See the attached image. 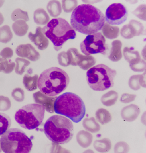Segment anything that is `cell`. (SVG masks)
<instances>
[{
	"label": "cell",
	"instance_id": "5b68a950",
	"mask_svg": "<svg viewBox=\"0 0 146 153\" xmlns=\"http://www.w3.org/2000/svg\"><path fill=\"white\" fill-rule=\"evenodd\" d=\"M42 31L52 42L56 51L59 50L68 40L74 39L76 35L68 22L61 18L51 19L43 28Z\"/></svg>",
	"mask_w": 146,
	"mask_h": 153
},
{
	"label": "cell",
	"instance_id": "1f68e13d",
	"mask_svg": "<svg viewBox=\"0 0 146 153\" xmlns=\"http://www.w3.org/2000/svg\"><path fill=\"white\" fill-rule=\"evenodd\" d=\"M11 96L16 101L21 102L24 100L25 98L24 92L20 88H16L13 90Z\"/></svg>",
	"mask_w": 146,
	"mask_h": 153
},
{
	"label": "cell",
	"instance_id": "f546056e",
	"mask_svg": "<svg viewBox=\"0 0 146 153\" xmlns=\"http://www.w3.org/2000/svg\"><path fill=\"white\" fill-rule=\"evenodd\" d=\"M62 2L64 11L67 13L72 11L78 5L76 0H62Z\"/></svg>",
	"mask_w": 146,
	"mask_h": 153
},
{
	"label": "cell",
	"instance_id": "8992f818",
	"mask_svg": "<svg viewBox=\"0 0 146 153\" xmlns=\"http://www.w3.org/2000/svg\"><path fill=\"white\" fill-rule=\"evenodd\" d=\"M2 150L6 153H28L33 144L31 139L21 130L12 128L8 129L0 138Z\"/></svg>",
	"mask_w": 146,
	"mask_h": 153
},
{
	"label": "cell",
	"instance_id": "d590c367",
	"mask_svg": "<svg viewBox=\"0 0 146 153\" xmlns=\"http://www.w3.org/2000/svg\"><path fill=\"white\" fill-rule=\"evenodd\" d=\"M13 51L11 48L7 47L3 48L0 52V56L3 58H11L13 56Z\"/></svg>",
	"mask_w": 146,
	"mask_h": 153
},
{
	"label": "cell",
	"instance_id": "d6986e66",
	"mask_svg": "<svg viewBox=\"0 0 146 153\" xmlns=\"http://www.w3.org/2000/svg\"><path fill=\"white\" fill-rule=\"evenodd\" d=\"M118 97L117 92L115 91L111 90L102 96L101 101L103 105L110 106L115 104Z\"/></svg>",
	"mask_w": 146,
	"mask_h": 153
},
{
	"label": "cell",
	"instance_id": "ffe728a7",
	"mask_svg": "<svg viewBox=\"0 0 146 153\" xmlns=\"http://www.w3.org/2000/svg\"><path fill=\"white\" fill-rule=\"evenodd\" d=\"M95 115L97 120L102 125L108 123L112 119L111 115L110 112L103 108L98 109L96 112Z\"/></svg>",
	"mask_w": 146,
	"mask_h": 153
},
{
	"label": "cell",
	"instance_id": "52a82bcc",
	"mask_svg": "<svg viewBox=\"0 0 146 153\" xmlns=\"http://www.w3.org/2000/svg\"><path fill=\"white\" fill-rule=\"evenodd\" d=\"M117 74L115 70L102 64H97L89 69L86 73L87 83L92 90L104 91L112 87Z\"/></svg>",
	"mask_w": 146,
	"mask_h": 153
},
{
	"label": "cell",
	"instance_id": "f1b7e54d",
	"mask_svg": "<svg viewBox=\"0 0 146 153\" xmlns=\"http://www.w3.org/2000/svg\"><path fill=\"white\" fill-rule=\"evenodd\" d=\"M11 17L12 20L14 21L19 19H22L25 21H27L29 20L27 12L20 8H17L14 10L12 13Z\"/></svg>",
	"mask_w": 146,
	"mask_h": 153
},
{
	"label": "cell",
	"instance_id": "7402d4cb",
	"mask_svg": "<svg viewBox=\"0 0 146 153\" xmlns=\"http://www.w3.org/2000/svg\"><path fill=\"white\" fill-rule=\"evenodd\" d=\"M47 9L50 15L53 17L59 15L62 12V7L60 2L56 0L50 1L47 5Z\"/></svg>",
	"mask_w": 146,
	"mask_h": 153
},
{
	"label": "cell",
	"instance_id": "d4e9b609",
	"mask_svg": "<svg viewBox=\"0 0 146 153\" xmlns=\"http://www.w3.org/2000/svg\"><path fill=\"white\" fill-rule=\"evenodd\" d=\"M23 83L25 88L29 91H32L36 88V75L31 76L25 74L23 79Z\"/></svg>",
	"mask_w": 146,
	"mask_h": 153
},
{
	"label": "cell",
	"instance_id": "9a60e30c",
	"mask_svg": "<svg viewBox=\"0 0 146 153\" xmlns=\"http://www.w3.org/2000/svg\"><path fill=\"white\" fill-rule=\"evenodd\" d=\"M145 74H138L132 76L129 80V85L130 87L134 90H137L141 86L146 87Z\"/></svg>",
	"mask_w": 146,
	"mask_h": 153
},
{
	"label": "cell",
	"instance_id": "277c9868",
	"mask_svg": "<svg viewBox=\"0 0 146 153\" xmlns=\"http://www.w3.org/2000/svg\"><path fill=\"white\" fill-rule=\"evenodd\" d=\"M54 109L56 113L64 115L76 123L82 120L86 112L85 106L82 99L70 92L64 93L55 99Z\"/></svg>",
	"mask_w": 146,
	"mask_h": 153
},
{
	"label": "cell",
	"instance_id": "6da1fadb",
	"mask_svg": "<svg viewBox=\"0 0 146 153\" xmlns=\"http://www.w3.org/2000/svg\"><path fill=\"white\" fill-rule=\"evenodd\" d=\"M105 16L99 9L89 4L77 6L72 11L70 24L73 29L86 35L100 30L105 22Z\"/></svg>",
	"mask_w": 146,
	"mask_h": 153
},
{
	"label": "cell",
	"instance_id": "7c38bea8",
	"mask_svg": "<svg viewBox=\"0 0 146 153\" xmlns=\"http://www.w3.org/2000/svg\"><path fill=\"white\" fill-rule=\"evenodd\" d=\"M15 52L18 56L31 61H36L40 57L38 52L30 44L20 45L16 48Z\"/></svg>",
	"mask_w": 146,
	"mask_h": 153
},
{
	"label": "cell",
	"instance_id": "30bf717a",
	"mask_svg": "<svg viewBox=\"0 0 146 153\" xmlns=\"http://www.w3.org/2000/svg\"><path fill=\"white\" fill-rule=\"evenodd\" d=\"M127 16V11L125 6L121 3H115L107 8L105 21L110 25H120L126 20Z\"/></svg>",
	"mask_w": 146,
	"mask_h": 153
},
{
	"label": "cell",
	"instance_id": "74e56055",
	"mask_svg": "<svg viewBox=\"0 0 146 153\" xmlns=\"http://www.w3.org/2000/svg\"><path fill=\"white\" fill-rule=\"evenodd\" d=\"M4 2V1L0 0V7L3 5Z\"/></svg>",
	"mask_w": 146,
	"mask_h": 153
},
{
	"label": "cell",
	"instance_id": "836d02e7",
	"mask_svg": "<svg viewBox=\"0 0 146 153\" xmlns=\"http://www.w3.org/2000/svg\"><path fill=\"white\" fill-rule=\"evenodd\" d=\"M58 59L59 64L62 66H66L70 64L67 54L64 51H62L58 54Z\"/></svg>",
	"mask_w": 146,
	"mask_h": 153
},
{
	"label": "cell",
	"instance_id": "9c48e42d",
	"mask_svg": "<svg viewBox=\"0 0 146 153\" xmlns=\"http://www.w3.org/2000/svg\"><path fill=\"white\" fill-rule=\"evenodd\" d=\"M82 52L86 56L98 53L104 54L107 49L106 39L100 32L88 35L80 43Z\"/></svg>",
	"mask_w": 146,
	"mask_h": 153
},
{
	"label": "cell",
	"instance_id": "484cf974",
	"mask_svg": "<svg viewBox=\"0 0 146 153\" xmlns=\"http://www.w3.org/2000/svg\"><path fill=\"white\" fill-rule=\"evenodd\" d=\"M13 34L10 27L4 25L0 27V42L6 43L9 42L13 37Z\"/></svg>",
	"mask_w": 146,
	"mask_h": 153
},
{
	"label": "cell",
	"instance_id": "8d00e7d4",
	"mask_svg": "<svg viewBox=\"0 0 146 153\" xmlns=\"http://www.w3.org/2000/svg\"><path fill=\"white\" fill-rule=\"evenodd\" d=\"M4 21V18L2 14L0 12V25L3 23Z\"/></svg>",
	"mask_w": 146,
	"mask_h": 153
},
{
	"label": "cell",
	"instance_id": "603a6c76",
	"mask_svg": "<svg viewBox=\"0 0 146 153\" xmlns=\"http://www.w3.org/2000/svg\"><path fill=\"white\" fill-rule=\"evenodd\" d=\"M11 119L7 114L0 112V136L10 127Z\"/></svg>",
	"mask_w": 146,
	"mask_h": 153
},
{
	"label": "cell",
	"instance_id": "83f0119b",
	"mask_svg": "<svg viewBox=\"0 0 146 153\" xmlns=\"http://www.w3.org/2000/svg\"><path fill=\"white\" fill-rule=\"evenodd\" d=\"M15 61L16 64L15 72L18 74L21 75L25 72L27 67L30 64V62L25 59L19 57L16 58Z\"/></svg>",
	"mask_w": 146,
	"mask_h": 153
},
{
	"label": "cell",
	"instance_id": "7a4b0ae2",
	"mask_svg": "<svg viewBox=\"0 0 146 153\" xmlns=\"http://www.w3.org/2000/svg\"><path fill=\"white\" fill-rule=\"evenodd\" d=\"M69 82V76L65 71L58 67H52L41 73L37 81V86L43 94L52 97L65 90Z\"/></svg>",
	"mask_w": 146,
	"mask_h": 153
},
{
	"label": "cell",
	"instance_id": "2e32d148",
	"mask_svg": "<svg viewBox=\"0 0 146 153\" xmlns=\"http://www.w3.org/2000/svg\"><path fill=\"white\" fill-rule=\"evenodd\" d=\"M33 19L34 22L36 24L42 25L48 23L50 20V17L44 9L39 8L34 11Z\"/></svg>",
	"mask_w": 146,
	"mask_h": 153
},
{
	"label": "cell",
	"instance_id": "e0dca14e",
	"mask_svg": "<svg viewBox=\"0 0 146 153\" xmlns=\"http://www.w3.org/2000/svg\"><path fill=\"white\" fill-rule=\"evenodd\" d=\"M93 146L98 152L105 153L108 152L111 147V143L110 139L104 138L95 140L93 143Z\"/></svg>",
	"mask_w": 146,
	"mask_h": 153
},
{
	"label": "cell",
	"instance_id": "cb8c5ba5",
	"mask_svg": "<svg viewBox=\"0 0 146 153\" xmlns=\"http://www.w3.org/2000/svg\"><path fill=\"white\" fill-rule=\"evenodd\" d=\"M15 66V63L10 59L0 57V72L9 74L13 70Z\"/></svg>",
	"mask_w": 146,
	"mask_h": 153
},
{
	"label": "cell",
	"instance_id": "44dd1931",
	"mask_svg": "<svg viewBox=\"0 0 146 153\" xmlns=\"http://www.w3.org/2000/svg\"><path fill=\"white\" fill-rule=\"evenodd\" d=\"M84 127L88 131L92 133L98 132L100 129V126L94 117L85 119L83 122Z\"/></svg>",
	"mask_w": 146,
	"mask_h": 153
},
{
	"label": "cell",
	"instance_id": "d6a6232c",
	"mask_svg": "<svg viewBox=\"0 0 146 153\" xmlns=\"http://www.w3.org/2000/svg\"><path fill=\"white\" fill-rule=\"evenodd\" d=\"M11 106L9 98L4 96H0V111H6L9 110Z\"/></svg>",
	"mask_w": 146,
	"mask_h": 153
},
{
	"label": "cell",
	"instance_id": "f35d334b",
	"mask_svg": "<svg viewBox=\"0 0 146 153\" xmlns=\"http://www.w3.org/2000/svg\"><path fill=\"white\" fill-rule=\"evenodd\" d=\"M2 151V149L1 147V143L0 142V152H1Z\"/></svg>",
	"mask_w": 146,
	"mask_h": 153
},
{
	"label": "cell",
	"instance_id": "4fadbf2b",
	"mask_svg": "<svg viewBox=\"0 0 146 153\" xmlns=\"http://www.w3.org/2000/svg\"><path fill=\"white\" fill-rule=\"evenodd\" d=\"M28 37L39 50L45 49L48 45V40L43 33L42 28L40 26L36 28L35 33L30 32L28 34Z\"/></svg>",
	"mask_w": 146,
	"mask_h": 153
},
{
	"label": "cell",
	"instance_id": "4dcf8cb0",
	"mask_svg": "<svg viewBox=\"0 0 146 153\" xmlns=\"http://www.w3.org/2000/svg\"><path fill=\"white\" fill-rule=\"evenodd\" d=\"M114 150L115 153H127L129 150V147L125 142L120 141L115 144Z\"/></svg>",
	"mask_w": 146,
	"mask_h": 153
},
{
	"label": "cell",
	"instance_id": "ac0fdd59",
	"mask_svg": "<svg viewBox=\"0 0 146 153\" xmlns=\"http://www.w3.org/2000/svg\"><path fill=\"white\" fill-rule=\"evenodd\" d=\"M12 28L16 35L22 36L27 33L29 26L25 20L19 19L13 24Z\"/></svg>",
	"mask_w": 146,
	"mask_h": 153
},
{
	"label": "cell",
	"instance_id": "8fae6325",
	"mask_svg": "<svg viewBox=\"0 0 146 153\" xmlns=\"http://www.w3.org/2000/svg\"><path fill=\"white\" fill-rule=\"evenodd\" d=\"M70 64L78 65L84 70H86L95 64L96 60L91 56H84L79 53L77 49L71 48L67 52Z\"/></svg>",
	"mask_w": 146,
	"mask_h": 153
},
{
	"label": "cell",
	"instance_id": "3957f363",
	"mask_svg": "<svg viewBox=\"0 0 146 153\" xmlns=\"http://www.w3.org/2000/svg\"><path fill=\"white\" fill-rule=\"evenodd\" d=\"M47 137L55 143L64 144L72 139L74 127L72 121L68 118L59 115L50 117L46 121L43 128Z\"/></svg>",
	"mask_w": 146,
	"mask_h": 153
},
{
	"label": "cell",
	"instance_id": "e575fe53",
	"mask_svg": "<svg viewBox=\"0 0 146 153\" xmlns=\"http://www.w3.org/2000/svg\"><path fill=\"white\" fill-rule=\"evenodd\" d=\"M136 97L135 94L124 93L121 96L120 101L123 103H128L134 101Z\"/></svg>",
	"mask_w": 146,
	"mask_h": 153
},
{
	"label": "cell",
	"instance_id": "ba28073f",
	"mask_svg": "<svg viewBox=\"0 0 146 153\" xmlns=\"http://www.w3.org/2000/svg\"><path fill=\"white\" fill-rule=\"evenodd\" d=\"M45 111V107L42 105L38 103L28 104L16 111L15 119L23 128L33 130L42 123Z\"/></svg>",
	"mask_w": 146,
	"mask_h": 153
},
{
	"label": "cell",
	"instance_id": "5bb4252c",
	"mask_svg": "<svg viewBox=\"0 0 146 153\" xmlns=\"http://www.w3.org/2000/svg\"><path fill=\"white\" fill-rule=\"evenodd\" d=\"M140 113V109L137 105L131 104L124 107L121 110V115L125 121L131 122L135 120Z\"/></svg>",
	"mask_w": 146,
	"mask_h": 153
},
{
	"label": "cell",
	"instance_id": "4316f807",
	"mask_svg": "<svg viewBox=\"0 0 146 153\" xmlns=\"http://www.w3.org/2000/svg\"><path fill=\"white\" fill-rule=\"evenodd\" d=\"M79 136V142L82 147L87 148L90 145L93 141V137L90 133L82 130L80 132Z\"/></svg>",
	"mask_w": 146,
	"mask_h": 153
}]
</instances>
